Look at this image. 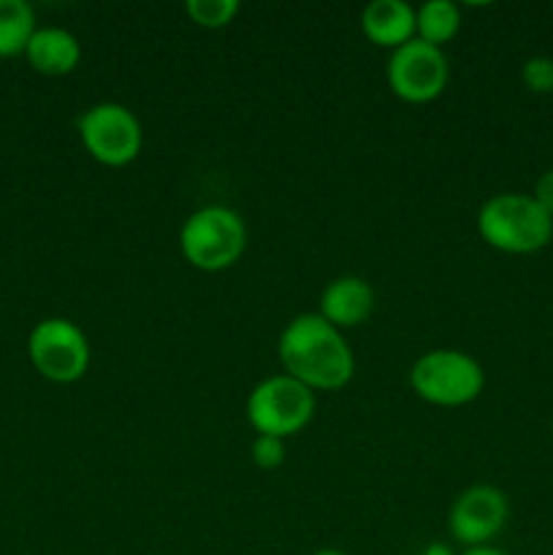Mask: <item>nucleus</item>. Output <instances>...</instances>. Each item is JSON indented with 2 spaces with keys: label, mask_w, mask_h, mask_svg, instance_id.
<instances>
[{
  "label": "nucleus",
  "mask_w": 553,
  "mask_h": 555,
  "mask_svg": "<svg viewBox=\"0 0 553 555\" xmlns=\"http://www.w3.org/2000/svg\"><path fill=\"white\" fill-rule=\"evenodd\" d=\"M314 393L285 372L266 377L247 396V421L260 437L287 439L301 434L314 417Z\"/></svg>",
  "instance_id": "obj_5"
},
{
  "label": "nucleus",
  "mask_w": 553,
  "mask_h": 555,
  "mask_svg": "<svg viewBox=\"0 0 553 555\" xmlns=\"http://www.w3.org/2000/svg\"><path fill=\"white\" fill-rule=\"evenodd\" d=\"M531 198H535L537 204H540L542 209L553 217V168H548V171L537 179Z\"/></svg>",
  "instance_id": "obj_18"
},
{
  "label": "nucleus",
  "mask_w": 553,
  "mask_h": 555,
  "mask_svg": "<svg viewBox=\"0 0 553 555\" xmlns=\"http://www.w3.org/2000/svg\"><path fill=\"white\" fill-rule=\"evenodd\" d=\"M239 0H188L184 3V14L190 16V22L204 30H222V27L231 25L239 14Z\"/></svg>",
  "instance_id": "obj_15"
},
{
  "label": "nucleus",
  "mask_w": 553,
  "mask_h": 555,
  "mask_svg": "<svg viewBox=\"0 0 553 555\" xmlns=\"http://www.w3.org/2000/svg\"><path fill=\"white\" fill-rule=\"evenodd\" d=\"M249 459L258 469H280L285 464V439L276 437H255L249 444Z\"/></svg>",
  "instance_id": "obj_17"
},
{
  "label": "nucleus",
  "mask_w": 553,
  "mask_h": 555,
  "mask_svg": "<svg viewBox=\"0 0 553 555\" xmlns=\"http://www.w3.org/2000/svg\"><path fill=\"white\" fill-rule=\"evenodd\" d=\"M312 555H347L345 551H336V547H323V551H314Z\"/></svg>",
  "instance_id": "obj_21"
},
{
  "label": "nucleus",
  "mask_w": 553,
  "mask_h": 555,
  "mask_svg": "<svg viewBox=\"0 0 553 555\" xmlns=\"http://www.w3.org/2000/svg\"><path fill=\"white\" fill-rule=\"evenodd\" d=\"M79 139L92 160L108 168H123L139 157L144 130L125 103L103 101L79 117Z\"/></svg>",
  "instance_id": "obj_7"
},
{
  "label": "nucleus",
  "mask_w": 553,
  "mask_h": 555,
  "mask_svg": "<svg viewBox=\"0 0 553 555\" xmlns=\"http://www.w3.org/2000/svg\"><path fill=\"white\" fill-rule=\"evenodd\" d=\"M374 309V291L363 276L342 274L325 285L320 296L318 314L329 320L334 328H358L372 318Z\"/></svg>",
  "instance_id": "obj_10"
},
{
  "label": "nucleus",
  "mask_w": 553,
  "mask_h": 555,
  "mask_svg": "<svg viewBox=\"0 0 553 555\" xmlns=\"http://www.w3.org/2000/svg\"><path fill=\"white\" fill-rule=\"evenodd\" d=\"M421 555H455V553L450 551V545H445V542H432V545H428Z\"/></svg>",
  "instance_id": "obj_20"
},
{
  "label": "nucleus",
  "mask_w": 553,
  "mask_h": 555,
  "mask_svg": "<svg viewBox=\"0 0 553 555\" xmlns=\"http://www.w3.org/2000/svg\"><path fill=\"white\" fill-rule=\"evenodd\" d=\"M510 502L493 486H472L453 499L448 513V531L464 551L491 545L507 524Z\"/></svg>",
  "instance_id": "obj_9"
},
{
  "label": "nucleus",
  "mask_w": 553,
  "mask_h": 555,
  "mask_svg": "<svg viewBox=\"0 0 553 555\" xmlns=\"http://www.w3.org/2000/svg\"><path fill=\"white\" fill-rule=\"evenodd\" d=\"M477 233L499 253L531 255L551 244L553 217L531 195L499 193L477 211Z\"/></svg>",
  "instance_id": "obj_2"
},
{
  "label": "nucleus",
  "mask_w": 553,
  "mask_h": 555,
  "mask_svg": "<svg viewBox=\"0 0 553 555\" xmlns=\"http://www.w3.org/2000/svg\"><path fill=\"white\" fill-rule=\"evenodd\" d=\"M33 369L49 383L70 385L90 369V341L68 318H47L27 336Z\"/></svg>",
  "instance_id": "obj_6"
},
{
  "label": "nucleus",
  "mask_w": 553,
  "mask_h": 555,
  "mask_svg": "<svg viewBox=\"0 0 553 555\" xmlns=\"http://www.w3.org/2000/svg\"><path fill=\"white\" fill-rule=\"evenodd\" d=\"M247 247V225L228 206L195 209L179 231L182 258L198 271H226L239 263Z\"/></svg>",
  "instance_id": "obj_3"
},
{
  "label": "nucleus",
  "mask_w": 553,
  "mask_h": 555,
  "mask_svg": "<svg viewBox=\"0 0 553 555\" xmlns=\"http://www.w3.org/2000/svg\"><path fill=\"white\" fill-rule=\"evenodd\" d=\"M276 358L287 377L307 385L312 393L342 390L356 374V356L347 339L318 312L298 314L282 328Z\"/></svg>",
  "instance_id": "obj_1"
},
{
  "label": "nucleus",
  "mask_w": 553,
  "mask_h": 555,
  "mask_svg": "<svg viewBox=\"0 0 553 555\" xmlns=\"http://www.w3.org/2000/svg\"><path fill=\"white\" fill-rule=\"evenodd\" d=\"M461 27L459 5L450 0H426L415 9V38L442 49L455 38Z\"/></svg>",
  "instance_id": "obj_13"
},
{
  "label": "nucleus",
  "mask_w": 553,
  "mask_h": 555,
  "mask_svg": "<svg viewBox=\"0 0 553 555\" xmlns=\"http://www.w3.org/2000/svg\"><path fill=\"white\" fill-rule=\"evenodd\" d=\"M410 385L426 404L464 406L472 404L486 388L483 366L472 356L450 347L428 350L412 363Z\"/></svg>",
  "instance_id": "obj_4"
},
{
  "label": "nucleus",
  "mask_w": 553,
  "mask_h": 555,
  "mask_svg": "<svg viewBox=\"0 0 553 555\" xmlns=\"http://www.w3.org/2000/svg\"><path fill=\"white\" fill-rule=\"evenodd\" d=\"M520 79H524L526 90L537 92V95H553V57H529L520 68Z\"/></svg>",
  "instance_id": "obj_16"
},
{
  "label": "nucleus",
  "mask_w": 553,
  "mask_h": 555,
  "mask_svg": "<svg viewBox=\"0 0 553 555\" xmlns=\"http://www.w3.org/2000/svg\"><path fill=\"white\" fill-rule=\"evenodd\" d=\"M461 555H510V553L499 551V547L493 545H483V547H470V551H464Z\"/></svg>",
  "instance_id": "obj_19"
},
{
  "label": "nucleus",
  "mask_w": 553,
  "mask_h": 555,
  "mask_svg": "<svg viewBox=\"0 0 553 555\" xmlns=\"http://www.w3.org/2000/svg\"><path fill=\"white\" fill-rule=\"evenodd\" d=\"M36 14L25 0H0V57L25 54L33 33H36Z\"/></svg>",
  "instance_id": "obj_14"
},
{
  "label": "nucleus",
  "mask_w": 553,
  "mask_h": 555,
  "mask_svg": "<svg viewBox=\"0 0 553 555\" xmlns=\"http://www.w3.org/2000/svg\"><path fill=\"white\" fill-rule=\"evenodd\" d=\"M361 30L374 47L396 52L415 38V9L404 0H372L361 14Z\"/></svg>",
  "instance_id": "obj_11"
},
{
  "label": "nucleus",
  "mask_w": 553,
  "mask_h": 555,
  "mask_svg": "<svg viewBox=\"0 0 553 555\" xmlns=\"http://www.w3.org/2000/svg\"><path fill=\"white\" fill-rule=\"evenodd\" d=\"M27 63L43 76H68L81 63L79 38L63 27H38L25 49Z\"/></svg>",
  "instance_id": "obj_12"
},
{
  "label": "nucleus",
  "mask_w": 553,
  "mask_h": 555,
  "mask_svg": "<svg viewBox=\"0 0 553 555\" xmlns=\"http://www.w3.org/2000/svg\"><path fill=\"white\" fill-rule=\"evenodd\" d=\"M388 87L404 103H432L445 92L450 79L448 57L439 47L412 38L410 43L390 52Z\"/></svg>",
  "instance_id": "obj_8"
}]
</instances>
